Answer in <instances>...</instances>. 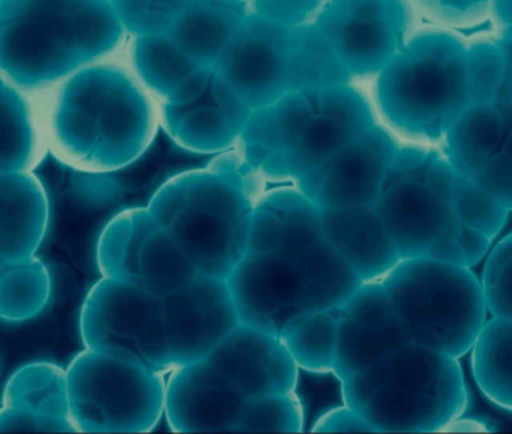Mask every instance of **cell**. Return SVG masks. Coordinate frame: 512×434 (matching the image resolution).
<instances>
[{
    "label": "cell",
    "mask_w": 512,
    "mask_h": 434,
    "mask_svg": "<svg viewBox=\"0 0 512 434\" xmlns=\"http://www.w3.org/2000/svg\"><path fill=\"white\" fill-rule=\"evenodd\" d=\"M227 280L242 323L275 335L305 311L343 307L364 283L326 238L322 211L293 184L260 194L247 253Z\"/></svg>",
    "instance_id": "cell-1"
},
{
    "label": "cell",
    "mask_w": 512,
    "mask_h": 434,
    "mask_svg": "<svg viewBox=\"0 0 512 434\" xmlns=\"http://www.w3.org/2000/svg\"><path fill=\"white\" fill-rule=\"evenodd\" d=\"M256 170L221 152L199 169L167 179L149 211L181 245L200 274L229 278L247 253L256 200ZM259 175V173H256Z\"/></svg>",
    "instance_id": "cell-2"
},
{
    "label": "cell",
    "mask_w": 512,
    "mask_h": 434,
    "mask_svg": "<svg viewBox=\"0 0 512 434\" xmlns=\"http://www.w3.org/2000/svg\"><path fill=\"white\" fill-rule=\"evenodd\" d=\"M350 86L295 91L254 110L242 133L247 163L269 181L292 182L374 127Z\"/></svg>",
    "instance_id": "cell-3"
},
{
    "label": "cell",
    "mask_w": 512,
    "mask_h": 434,
    "mask_svg": "<svg viewBox=\"0 0 512 434\" xmlns=\"http://www.w3.org/2000/svg\"><path fill=\"white\" fill-rule=\"evenodd\" d=\"M374 433H439L469 404L458 358L409 343L341 382Z\"/></svg>",
    "instance_id": "cell-4"
},
{
    "label": "cell",
    "mask_w": 512,
    "mask_h": 434,
    "mask_svg": "<svg viewBox=\"0 0 512 434\" xmlns=\"http://www.w3.org/2000/svg\"><path fill=\"white\" fill-rule=\"evenodd\" d=\"M377 98L395 127L443 139L479 101L472 52L451 35H419L383 68Z\"/></svg>",
    "instance_id": "cell-5"
},
{
    "label": "cell",
    "mask_w": 512,
    "mask_h": 434,
    "mask_svg": "<svg viewBox=\"0 0 512 434\" xmlns=\"http://www.w3.org/2000/svg\"><path fill=\"white\" fill-rule=\"evenodd\" d=\"M382 281L410 343L458 359L472 350L488 308L481 280L470 268L410 257Z\"/></svg>",
    "instance_id": "cell-6"
},
{
    "label": "cell",
    "mask_w": 512,
    "mask_h": 434,
    "mask_svg": "<svg viewBox=\"0 0 512 434\" xmlns=\"http://www.w3.org/2000/svg\"><path fill=\"white\" fill-rule=\"evenodd\" d=\"M62 163L83 173H115L145 157L152 137L148 104L127 83L83 80L62 98L55 116Z\"/></svg>",
    "instance_id": "cell-7"
},
{
    "label": "cell",
    "mask_w": 512,
    "mask_h": 434,
    "mask_svg": "<svg viewBox=\"0 0 512 434\" xmlns=\"http://www.w3.org/2000/svg\"><path fill=\"white\" fill-rule=\"evenodd\" d=\"M455 175L437 152L398 148L376 209L403 259L431 257L466 266L452 208Z\"/></svg>",
    "instance_id": "cell-8"
},
{
    "label": "cell",
    "mask_w": 512,
    "mask_h": 434,
    "mask_svg": "<svg viewBox=\"0 0 512 434\" xmlns=\"http://www.w3.org/2000/svg\"><path fill=\"white\" fill-rule=\"evenodd\" d=\"M67 371L79 433H149L166 413L167 379L142 362L85 347Z\"/></svg>",
    "instance_id": "cell-9"
},
{
    "label": "cell",
    "mask_w": 512,
    "mask_h": 434,
    "mask_svg": "<svg viewBox=\"0 0 512 434\" xmlns=\"http://www.w3.org/2000/svg\"><path fill=\"white\" fill-rule=\"evenodd\" d=\"M80 335L88 349L172 371L163 296L116 278L101 277L80 311Z\"/></svg>",
    "instance_id": "cell-10"
},
{
    "label": "cell",
    "mask_w": 512,
    "mask_h": 434,
    "mask_svg": "<svg viewBox=\"0 0 512 434\" xmlns=\"http://www.w3.org/2000/svg\"><path fill=\"white\" fill-rule=\"evenodd\" d=\"M95 254L101 277L127 281L163 298L200 274L148 205L113 215L98 236Z\"/></svg>",
    "instance_id": "cell-11"
},
{
    "label": "cell",
    "mask_w": 512,
    "mask_h": 434,
    "mask_svg": "<svg viewBox=\"0 0 512 434\" xmlns=\"http://www.w3.org/2000/svg\"><path fill=\"white\" fill-rule=\"evenodd\" d=\"M443 139L455 172L512 211V94L473 104Z\"/></svg>",
    "instance_id": "cell-12"
},
{
    "label": "cell",
    "mask_w": 512,
    "mask_h": 434,
    "mask_svg": "<svg viewBox=\"0 0 512 434\" xmlns=\"http://www.w3.org/2000/svg\"><path fill=\"white\" fill-rule=\"evenodd\" d=\"M406 28L401 0H332L319 25L350 76L382 73L403 49Z\"/></svg>",
    "instance_id": "cell-13"
},
{
    "label": "cell",
    "mask_w": 512,
    "mask_h": 434,
    "mask_svg": "<svg viewBox=\"0 0 512 434\" xmlns=\"http://www.w3.org/2000/svg\"><path fill=\"white\" fill-rule=\"evenodd\" d=\"M163 304L173 368L208 358L242 323L227 278L199 274Z\"/></svg>",
    "instance_id": "cell-14"
},
{
    "label": "cell",
    "mask_w": 512,
    "mask_h": 434,
    "mask_svg": "<svg viewBox=\"0 0 512 434\" xmlns=\"http://www.w3.org/2000/svg\"><path fill=\"white\" fill-rule=\"evenodd\" d=\"M398 148L374 125L293 185L319 209L376 206Z\"/></svg>",
    "instance_id": "cell-15"
},
{
    "label": "cell",
    "mask_w": 512,
    "mask_h": 434,
    "mask_svg": "<svg viewBox=\"0 0 512 434\" xmlns=\"http://www.w3.org/2000/svg\"><path fill=\"white\" fill-rule=\"evenodd\" d=\"M206 361L247 400L292 392L299 367L278 335L241 323Z\"/></svg>",
    "instance_id": "cell-16"
},
{
    "label": "cell",
    "mask_w": 512,
    "mask_h": 434,
    "mask_svg": "<svg viewBox=\"0 0 512 434\" xmlns=\"http://www.w3.org/2000/svg\"><path fill=\"white\" fill-rule=\"evenodd\" d=\"M247 401L202 359L170 371L164 415L175 433L235 431Z\"/></svg>",
    "instance_id": "cell-17"
},
{
    "label": "cell",
    "mask_w": 512,
    "mask_h": 434,
    "mask_svg": "<svg viewBox=\"0 0 512 434\" xmlns=\"http://www.w3.org/2000/svg\"><path fill=\"white\" fill-rule=\"evenodd\" d=\"M253 112L235 89L206 83L188 103L167 106V134L190 154L214 157L241 139Z\"/></svg>",
    "instance_id": "cell-18"
},
{
    "label": "cell",
    "mask_w": 512,
    "mask_h": 434,
    "mask_svg": "<svg viewBox=\"0 0 512 434\" xmlns=\"http://www.w3.org/2000/svg\"><path fill=\"white\" fill-rule=\"evenodd\" d=\"M320 211L326 238L364 283L382 281L403 260L376 206Z\"/></svg>",
    "instance_id": "cell-19"
},
{
    "label": "cell",
    "mask_w": 512,
    "mask_h": 434,
    "mask_svg": "<svg viewBox=\"0 0 512 434\" xmlns=\"http://www.w3.org/2000/svg\"><path fill=\"white\" fill-rule=\"evenodd\" d=\"M50 202L32 172L0 175V262L35 256L49 232Z\"/></svg>",
    "instance_id": "cell-20"
},
{
    "label": "cell",
    "mask_w": 512,
    "mask_h": 434,
    "mask_svg": "<svg viewBox=\"0 0 512 434\" xmlns=\"http://www.w3.org/2000/svg\"><path fill=\"white\" fill-rule=\"evenodd\" d=\"M338 311V341L334 374L340 382L356 376L388 356L394 350L409 344L400 322H368L353 319Z\"/></svg>",
    "instance_id": "cell-21"
},
{
    "label": "cell",
    "mask_w": 512,
    "mask_h": 434,
    "mask_svg": "<svg viewBox=\"0 0 512 434\" xmlns=\"http://www.w3.org/2000/svg\"><path fill=\"white\" fill-rule=\"evenodd\" d=\"M2 407L71 418L68 371L49 361L22 365L5 383Z\"/></svg>",
    "instance_id": "cell-22"
},
{
    "label": "cell",
    "mask_w": 512,
    "mask_h": 434,
    "mask_svg": "<svg viewBox=\"0 0 512 434\" xmlns=\"http://www.w3.org/2000/svg\"><path fill=\"white\" fill-rule=\"evenodd\" d=\"M470 353L473 379L482 394L512 412V319L491 316Z\"/></svg>",
    "instance_id": "cell-23"
},
{
    "label": "cell",
    "mask_w": 512,
    "mask_h": 434,
    "mask_svg": "<svg viewBox=\"0 0 512 434\" xmlns=\"http://www.w3.org/2000/svg\"><path fill=\"white\" fill-rule=\"evenodd\" d=\"M52 298V275L35 254L14 262H0V316L20 323L40 316Z\"/></svg>",
    "instance_id": "cell-24"
},
{
    "label": "cell",
    "mask_w": 512,
    "mask_h": 434,
    "mask_svg": "<svg viewBox=\"0 0 512 434\" xmlns=\"http://www.w3.org/2000/svg\"><path fill=\"white\" fill-rule=\"evenodd\" d=\"M278 337L299 370L328 374L334 371L338 341V311L316 310L298 314L284 325Z\"/></svg>",
    "instance_id": "cell-25"
},
{
    "label": "cell",
    "mask_w": 512,
    "mask_h": 434,
    "mask_svg": "<svg viewBox=\"0 0 512 434\" xmlns=\"http://www.w3.org/2000/svg\"><path fill=\"white\" fill-rule=\"evenodd\" d=\"M304 430V409L295 391L275 392L245 403L235 431L299 433Z\"/></svg>",
    "instance_id": "cell-26"
},
{
    "label": "cell",
    "mask_w": 512,
    "mask_h": 434,
    "mask_svg": "<svg viewBox=\"0 0 512 434\" xmlns=\"http://www.w3.org/2000/svg\"><path fill=\"white\" fill-rule=\"evenodd\" d=\"M34 130L19 95L4 89L2 100V172H31L35 155Z\"/></svg>",
    "instance_id": "cell-27"
},
{
    "label": "cell",
    "mask_w": 512,
    "mask_h": 434,
    "mask_svg": "<svg viewBox=\"0 0 512 434\" xmlns=\"http://www.w3.org/2000/svg\"><path fill=\"white\" fill-rule=\"evenodd\" d=\"M452 208L458 221L494 239L508 221L509 209L493 194L460 173L452 185Z\"/></svg>",
    "instance_id": "cell-28"
},
{
    "label": "cell",
    "mask_w": 512,
    "mask_h": 434,
    "mask_svg": "<svg viewBox=\"0 0 512 434\" xmlns=\"http://www.w3.org/2000/svg\"><path fill=\"white\" fill-rule=\"evenodd\" d=\"M481 283L488 313L512 319V233L488 253Z\"/></svg>",
    "instance_id": "cell-29"
},
{
    "label": "cell",
    "mask_w": 512,
    "mask_h": 434,
    "mask_svg": "<svg viewBox=\"0 0 512 434\" xmlns=\"http://www.w3.org/2000/svg\"><path fill=\"white\" fill-rule=\"evenodd\" d=\"M0 431H44V433H79L71 418L41 415L29 410L2 407Z\"/></svg>",
    "instance_id": "cell-30"
},
{
    "label": "cell",
    "mask_w": 512,
    "mask_h": 434,
    "mask_svg": "<svg viewBox=\"0 0 512 434\" xmlns=\"http://www.w3.org/2000/svg\"><path fill=\"white\" fill-rule=\"evenodd\" d=\"M314 433H374L373 427L352 407H335L314 422Z\"/></svg>",
    "instance_id": "cell-31"
},
{
    "label": "cell",
    "mask_w": 512,
    "mask_h": 434,
    "mask_svg": "<svg viewBox=\"0 0 512 434\" xmlns=\"http://www.w3.org/2000/svg\"><path fill=\"white\" fill-rule=\"evenodd\" d=\"M491 241L485 233L472 227L464 226L460 223V232H458V244L463 251L464 262L467 268L478 265L479 262L488 256L491 251Z\"/></svg>",
    "instance_id": "cell-32"
},
{
    "label": "cell",
    "mask_w": 512,
    "mask_h": 434,
    "mask_svg": "<svg viewBox=\"0 0 512 434\" xmlns=\"http://www.w3.org/2000/svg\"><path fill=\"white\" fill-rule=\"evenodd\" d=\"M430 7L448 16H466L481 10L488 0H425Z\"/></svg>",
    "instance_id": "cell-33"
},
{
    "label": "cell",
    "mask_w": 512,
    "mask_h": 434,
    "mask_svg": "<svg viewBox=\"0 0 512 434\" xmlns=\"http://www.w3.org/2000/svg\"><path fill=\"white\" fill-rule=\"evenodd\" d=\"M442 431H457V433H481V431H490V427L484 422L475 421V419L457 418L449 422Z\"/></svg>",
    "instance_id": "cell-34"
},
{
    "label": "cell",
    "mask_w": 512,
    "mask_h": 434,
    "mask_svg": "<svg viewBox=\"0 0 512 434\" xmlns=\"http://www.w3.org/2000/svg\"><path fill=\"white\" fill-rule=\"evenodd\" d=\"M500 52H502L503 59H505L506 67H508L509 76H511L512 80V26H508L506 31L503 32L502 38H500L499 43Z\"/></svg>",
    "instance_id": "cell-35"
},
{
    "label": "cell",
    "mask_w": 512,
    "mask_h": 434,
    "mask_svg": "<svg viewBox=\"0 0 512 434\" xmlns=\"http://www.w3.org/2000/svg\"><path fill=\"white\" fill-rule=\"evenodd\" d=\"M497 17L506 26H512V0H494Z\"/></svg>",
    "instance_id": "cell-36"
}]
</instances>
